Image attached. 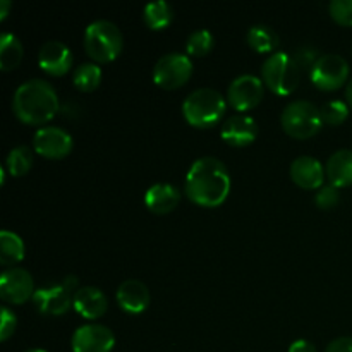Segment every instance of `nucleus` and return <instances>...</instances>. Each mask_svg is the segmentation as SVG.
I'll return each instance as SVG.
<instances>
[{"mask_svg":"<svg viewBox=\"0 0 352 352\" xmlns=\"http://www.w3.org/2000/svg\"><path fill=\"white\" fill-rule=\"evenodd\" d=\"M34 280L24 268H9L0 275V298L10 305H23L34 294Z\"/></svg>","mask_w":352,"mask_h":352,"instance_id":"ddd939ff","label":"nucleus"},{"mask_svg":"<svg viewBox=\"0 0 352 352\" xmlns=\"http://www.w3.org/2000/svg\"><path fill=\"white\" fill-rule=\"evenodd\" d=\"M26 352H47L45 349H30V351H26Z\"/></svg>","mask_w":352,"mask_h":352,"instance_id":"c9c22d12","label":"nucleus"},{"mask_svg":"<svg viewBox=\"0 0 352 352\" xmlns=\"http://www.w3.org/2000/svg\"><path fill=\"white\" fill-rule=\"evenodd\" d=\"M85 50L93 60L112 62L122 52L124 36L119 26L109 19H96L85 30Z\"/></svg>","mask_w":352,"mask_h":352,"instance_id":"20e7f679","label":"nucleus"},{"mask_svg":"<svg viewBox=\"0 0 352 352\" xmlns=\"http://www.w3.org/2000/svg\"><path fill=\"white\" fill-rule=\"evenodd\" d=\"M325 175L322 162L309 155H301L291 164V179L302 189H320Z\"/></svg>","mask_w":352,"mask_h":352,"instance_id":"f3484780","label":"nucleus"},{"mask_svg":"<svg viewBox=\"0 0 352 352\" xmlns=\"http://www.w3.org/2000/svg\"><path fill=\"white\" fill-rule=\"evenodd\" d=\"M325 352H352V337H337L327 346Z\"/></svg>","mask_w":352,"mask_h":352,"instance_id":"2f4dec72","label":"nucleus"},{"mask_svg":"<svg viewBox=\"0 0 352 352\" xmlns=\"http://www.w3.org/2000/svg\"><path fill=\"white\" fill-rule=\"evenodd\" d=\"M346 100H347V105L352 109V79L347 82V86H346Z\"/></svg>","mask_w":352,"mask_h":352,"instance_id":"f704fd0d","label":"nucleus"},{"mask_svg":"<svg viewBox=\"0 0 352 352\" xmlns=\"http://www.w3.org/2000/svg\"><path fill=\"white\" fill-rule=\"evenodd\" d=\"M192 76V60L181 52L162 55L153 67V81L164 89H177Z\"/></svg>","mask_w":352,"mask_h":352,"instance_id":"6e6552de","label":"nucleus"},{"mask_svg":"<svg viewBox=\"0 0 352 352\" xmlns=\"http://www.w3.org/2000/svg\"><path fill=\"white\" fill-rule=\"evenodd\" d=\"M9 9H10L9 0H0V21L6 19L7 14H9Z\"/></svg>","mask_w":352,"mask_h":352,"instance_id":"72a5a7b5","label":"nucleus"},{"mask_svg":"<svg viewBox=\"0 0 352 352\" xmlns=\"http://www.w3.org/2000/svg\"><path fill=\"white\" fill-rule=\"evenodd\" d=\"M186 192L196 205L205 208L220 206L230 192L229 168L215 157L198 158L186 175Z\"/></svg>","mask_w":352,"mask_h":352,"instance_id":"f257e3e1","label":"nucleus"},{"mask_svg":"<svg viewBox=\"0 0 352 352\" xmlns=\"http://www.w3.org/2000/svg\"><path fill=\"white\" fill-rule=\"evenodd\" d=\"M38 65L52 76L67 74L72 67V52L64 41L48 40L38 52Z\"/></svg>","mask_w":352,"mask_h":352,"instance_id":"4468645a","label":"nucleus"},{"mask_svg":"<svg viewBox=\"0 0 352 352\" xmlns=\"http://www.w3.org/2000/svg\"><path fill=\"white\" fill-rule=\"evenodd\" d=\"M261 79L275 95L287 96L296 91L301 82V67L285 52H275L265 58L261 65Z\"/></svg>","mask_w":352,"mask_h":352,"instance_id":"39448f33","label":"nucleus"},{"mask_svg":"<svg viewBox=\"0 0 352 352\" xmlns=\"http://www.w3.org/2000/svg\"><path fill=\"white\" fill-rule=\"evenodd\" d=\"M325 174L330 184L336 188H347L352 184V150H337L330 155L325 165Z\"/></svg>","mask_w":352,"mask_h":352,"instance_id":"aec40b11","label":"nucleus"},{"mask_svg":"<svg viewBox=\"0 0 352 352\" xmlns=\"http://www.w3.org/2000/svg\"><path fill=\"white\" fill-rule=\"evenodd\" d=\"M12 110L21 122L30 126L48 122L58 112L57 91L45 79L24 81L14 93Z\"/></svg>","mask_w":352,"mask_h":352,"instance_id":"f03ea898","label":"nucleus"},{"mask_svg":"<svg viewBox=\"0 0 352 352\" xmlns=\"http://www.w3.org/2000/svg\"><path fill=\"white\" fill-rule=\"evenodd\" d=\"M143 19L150 30H165L174 21V9L165 0H157V2H150L144 6Z\"/></svg>","mask_w":352,"mask_h":352,"instance_id":"5701e85b","label":"nucleus"},{"mask_svg":"<svg viewBox=\"0 0 352 352\" xmlns=\"http://www.w3.org/2000/svg\"><path fill=\"white\" fill-rule=\"evenodd\" d=\"M102 69H100L98 64L85 62V64L78 65V69H74L72 82H74V86L79 91L89 93L98 88L100 82H102Z\"/></svg>","mask_w":352,"mask_h":352,"instance_id":"393cba45","label":"nucleus"},{"mask_svg":"<svg viewBox=\"0 0 352 352\" xmlns=\"http://www.w3.org/2000/svg\"><path fill=\"white\" fill-rule=\"evenodd\" d=\"M72 306L82 318L96 320L105 315L109 309V301L102 289L95 287V285H85L76 291Z\"/></svg>","mask_w":352,"mask_h":352,"instance_id":"a211bd4d","label":"nucleus"},{"mask_svg":"<svg viewBox=\"0 0 352 352\" xmlns=\"http://www.w3.org/2000/svg\"><path fill=\"white\" fill-rule=\"evenodd\" d=\"M181 201V192L170 182H157L144 192V205L157 215L170 213Z\"/></svg>","mask_w":352,"mask_h":352,"instance_id":"6ab92c4d","label":"nucleus"},{"mask_svg":"<svg viewBox=\"0 0 352 352\" xmlns=\"http://www.w3.org/2000/svg\"><path fill=\"white\" fill-rule=\"evenodd\" d=\"M265 82L254 74H241L227 89V103L239 113L254 109L263 100Z\"/></svg>","mask_w":352,"mask_h":352,"instance_id":"9d476101","label":"nucleus"},{"mask_svg":"<svg viewBox=\"0 0 352 352\" xmlns=\"http://www.w3.org/2000/svg\"><path fill=\"white\" fill-rule=\"evenodd\" d=\"M72 136L57 126H45L34 133L33 148L45 158H64L72 151Z\"/></svg>","mask_w":352,"mask_h":352,"instance_id":"f8f14e48","label":"nucleus"},{"mask_svg":"<svg viewBox=\"0 0 352 352\" xmlns=\"http://www.w3.org/2000/svg\"><path fill=\"white\" fill-rule=\"evenodd\" d=\"M78 289V278L69 275L58 284L36 289L31 299H33V305L36 306L41 315L60 316L72 306Z\"/></svg>","mask_w":352,"mask_h":352,"instance_id":"0eeeda50","label":"nucleus"},{"mask_svg":"<svg viewBox=\"0 0 352 352\" xmlns=\"http://www.w3.org/2000/svg\"><path fill=\"white\" fill-rule=\"evenodd\" d=\"M117 302L124 311L131 315H140L150 306L151 294L144 282L138 278H127L117 289Z\"/></svg>","mask_w":352,"mask_h":352,"instance_id":"dca6fc26","label":"nucleus"},{"mask_svg":"<svg viewBox=\"0 0 352 352\" xmlns=\"http://www.w3.org/2000/svg\"><path fill=\"white\" fill-rule=\"evenodd\" d=\"M340 195L336 186H322L315 195V203L322 210H332L339 205Z\"/></svg>","mask_w":352,"mask_h":352,"instance_id":"c756f323","label":"nucleus"},{"mask_svg":"<svg viewBox=\"0 0 352 352\" xmlns=\"http://www.w3.org/2000/svg\"><path fill=\"white\" fill-rule=\"evenodd\" d=\"M289 352H318V351H316L315 344L309 342V340L298 339V340H294V342L291 344V347H289Z\"/></svg>","mask_w":352,"mask_h":352,"instance_id":"473e14b6","label":"nucleus"},{"mask_svg":"<svg viewBox=\"0 0 352 352\" xmlns=\"http://www.w3.org/2000/svg\"><path fill=\"white\" fill-rule=\"evenodd\" d=\"M349 78V64L342 55L325 54L311 67V81L323 91H333L344 86Z\"/></svg>","mask_w":352,"mask_h":352,"instance_id":"1a4fd4ad","label":"nucleus"},{"mask_svg":"<svg viewBox=\"0 0 352 352\" xmlns=\"http://www.w3.org/2000/svg\"><path fill=\"white\" fill-rule=\"evenodd\" d=\"M116 336L112 330L100 323H88L74 330L71 339L72 352H112Z\"/></svg>","mask_w":352,"mask_h":352,"instance_id":"9b49d317","label":"nucleus"},{"mask_svg":"<svg viewBox=\"0 0 352 352\" xmlns=\"http://www.w3.org/2000/svg\"><path fill=\"white\" fill-rule=\"evenodd\" d=\"M320 116H322L323 124L329 126H339L349 116V105L342 100H330L320 107Z\"/></svg>","mask_w":352,"mask_h":352,"instance_id":"cd10ccee","label":"nucleus"},{"mask_svg":"<svg viewBox=\"0 0 352 352\" xmlns=\"http://www.w3.org/2000/svg\"><path fill=\"white\" fill-rule=\"evenodd\" d=\"M280 124L285 133L296 140L313 138L323 127L320 109L309 100H294L282 110Z\"/></svg>","mask_w":352,"mask_h":352,"instance_id":"423d86ee","label":"nucleus"},{"mask_svg":"<svg viewBox=\"0 0 352 352\" xmlns=\"http://www.w3.org/2000/svg\"><path fill=\"white\" fill-rule=\"evenodd\" d=\"M213 45H215V36L212 31L203 28L189 34L186 41V50H188V55H192V57H205L212 52Z\"/></svg>","mask_w":352,"mask_h":352,"instance_id":"bb28decb","label":"nucleus"},{"mask_svg":"<svg viewBox=\"0 0 352 352\" xmlns=\"http://www.w3.org/2000/svg\"><path fill=\"white\" fill-rule=\"evenodd\" d=\"M258 122L248 113H236L223 122L220 136L230 146L243 148L253 143L258 136Z\"/></svg>","mask_w":352,"mask_h":352,"instance_id":"2eb2a0df","label":"nucleus"},{"mask_svg":"<svg viewBox=\"0 0 352 352\" xmlns=\"http://www.w3.org/2000/svg\"><path fill=\"white\" fill-rule=\"evenodd\" d=\"M16 327H17L16 315H14L7 306H2V309H0V340L6 342V340L16 332Z\"/></svg>","mask_w":352,"mask_h":352,"instance_id":"7c9ffc66","label":"nucleus"},{"mask_svg":"<svg viewBox=\"0 0 352 352\" xmlns=\"http://www.w3.org/2000/svg\"><path fill=\"white\" fill-rule=\"evenodd\" d=\"M23 43H21L16 34L3 33L0 36V69L2 71H14L23 60Z\"/></svg>","mask_w":352,"mask_h":352,"instance_id":"412c9836","label":"nucleus"},{"mask_svg":"<svg viewBox=\"0 0 352 352\" xmlns=\"http://www.w3.org/2000/svg\"><path fill=\"white\" fill-rule=\"evenodd\" d=\"M31 165H33V151L26 144L12 148L7 155L6 168L12 177H23L24 174L30 172Z\"/></svg>","mask_w":352,"mask_h":352,"instance_id":"a878e982","label":"nucleus"},{"mask_svg":"<svg viewBox=\"0 0 352 352\" xmlns=\"http://www.w3.org/2000/svg\"><path fill=\"white\" fill-rule=\"evenodd\" d=\"M329 12L336 23L342 26H352V0H332Z\"/></svg>","mask_w":352,"mask_h":352,"instance_id":"c85d7f7f","label":"nucleus"},{"mask_svg":"<svg viewBox=\"0 0 352 352\" xmlns=\"http://www.w3.org/2000/svg\"><path fill=\"white\" fill-rule=\"evenodd\" d=\"M227 109L226 96L213 88H198L186 96L182 116L195 127H212L223 117Z\"/></svg>","mask_w":352,"mask_h":352,"instance_id":"7ed1b4c3","label":"nucleus"},{"mask_svg":"<svg viewBox=\"0 0 352 352\" xmlns=\"http://www.w3.org/2000/svg\"><path fill=\"white\" fill-rule=\"evenodd\" d=\"M246 41L254 52H260V54H268V52H274L275 48L280 43V38L278 34L272 30L267 24H254L250 28L246 34Z\"/></svg>","mask_w":352,"mask_h":352,"instance_id":"4be33fe9","label":"nucleus"},{"mask_svg":"<svg viewBox=\"0 0 352 352\" xmlns=\"http://www.w3.org/2000/svg\"><path fill=\"white\" fill-rule=\"evenodd\" d=\"M24 241L21 239L19 234L12 230H2L0 232V263L3 267L7 265L19 263L24 258Z\"/></svg>","mask_w":352,"mask_h":352,"instance_id":"b1692460","label":"nucleus"}]
</instances>
